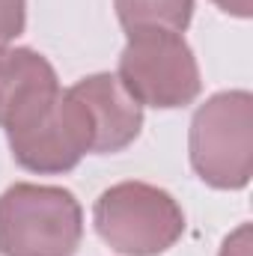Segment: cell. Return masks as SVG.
<instances>
[{"label":"cell","instance_id":"3","mask_svg":"<svg viewBox=\"0 0 253 256\" xmlns=\"http://www.w3.org/2000/svg\"><path fill=\"white\" fill-rule=\"evenodd\" d=\"M98 238L122 256H158L185 232V214L167 191L146 182H120L96 200Z\"/></svg>","mask_w":253,"mask_h":256},{"label":"cell","instance_id":"7","mask_svg":"<svg viewBox=\"0 0 253 256\" xmlns=\"http://www.w3.org/2000/svg\"><path fill=\"white\" fill-rule=\"evenodd\" d=\"M60 92L54 66L33 48L0 51V128H15Z\"/></svg>","mask_w":253,"mask_h":256},{"label":"cell","instance_id":"6","mask_svg":"<svg viewBox=\"0 0 253 256\" xmlns=\"http://www.w3.org/2000/svg\"><path fill=\"white\" fill-rule=\"evenodd\" d=\"M92 126V152L114 155L131 146L143 128V108L128 96L116 74H90L68 86Z\"/></svg>","mask_w":253,"mask_h":256},{"label":"cell","instance_id":"2","mask_svg":"<svg viewBox=\"0 0 253 256\" xmlns=\"http://www.w3.org/2000/svg\"><path fill=\"white\" fill-rule=\"evenodd\" d=\"M80 236L84 212L72 191L18 182L0 194L3 256H74Z\"/></svg>","mask_w":253,"mask_h":256},{"label":"cell","instance_id":"8","mask_svg":"<svg viewBox=\"0 0 253 256\" xmlns=\"http://www.w3.org/2000/svg\"><path fill=\"white\" fill-rule=\"evenodd\" d=\"M120 24L134 30H173L185 33L194 15V0H114Z\"/></svg>","mask_w":253,"mask_h":256},{"label":"cell","instance_id":"9","mask_svg":"<svg viewBox=\"0 0 253 256\" xmlns=\"http://www.w3.org/2000/svg\"><path fill=\"white\" fill-rule=\"evenodd\" d=\"M27 24V0H0V51L9 48Z\"/></svg>","mask_w":253,"mask_h":256},{"label":"cell","instance_id":"4","mask_svg":"<svg viewBox=\"0 0 253 256\" xmlns=\"http://www.w3.org/2000/svg\"><path fill=\"white\" fill-rule=\"evenodd\" d=\"M120 84L143 108L173 110L190 104L200 90V66L182 33L134 30L120 54Z\"/></svg>","mask_w":253,"mask_h":256},{"label":"cell","instance_id":"10","mask_svg":"<svg viewBox=\"0 0 253 256\" xmlns=\"http://www.w3.org/2000/svg\"><path fill=\"white\" fill-rule=\"evenodd\" d=\"M220 256H250V226L242 224L220 248Z\"/></svg>","mask_w":253,"mask_h":256},{"label":"cell","instance_id":"11","mask_svg":"<svg viewBox=\"0 0 253 256\" xmlns=\"http://www.w3.org/2000/svg\"><path fill=\"white\" fill-rule=\"evenodd\" d=\"M220 12L236 15V18H250L253 15V0H212Z\"/></svg>","mask_w":253,"mask_h":256},{"label":"cell","instance_id":"1","mask_svg":"<svg viewBox=\"0 0 253 256\" xmlns=\"http://www.w3.org/2000/svg\"><path fill=\"white\" fill-rule=\"evenodd\" d=\"M194 173L218 191L248 188L253 173V96L230 90L196 108L188 134Z\"/></svg>","mask_w":253,"mask_h":256},{"label":"cell","instance_id":"5","mask_svg":"<svg viewBox=\"0 0 253 256\" xmlns=\"http://www.w3.org/2000/svg\"><path fill=\"white\" fill-rule=\"evenodd\" d=\"M6 137L12 158L24 170L42 176L68 173L86 152H92V126L72 90H60L54 102L21 126L9 128Z\"/></svg>","mask_w":253,"mask_h":256}]
</instances>
